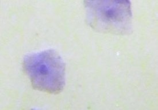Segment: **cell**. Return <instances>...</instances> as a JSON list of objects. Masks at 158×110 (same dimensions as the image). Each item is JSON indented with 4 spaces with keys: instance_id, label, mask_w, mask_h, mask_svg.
Returning <instances> with one entry per match:
<instances>
[{
    "instance_id": "1",
    "label": "cell",
    "mask_w": 158,
    "mask_h": 110,
    "mask_svg": "<svg viewBox=\"0 0 158 110\" xmlns=\"http://www.w3.org/2000/svg\"><path fill=\"white\" fill-rule=\"evenodd\" d=\"M23 65L34 89L57 94L64 88L65 64L55 50L46 49L28 54Z\"/></svg>"
},
{
    "instance_id": "2",
    "label": "cell",
    "mask_w": 158,
    "mask_h": 110,
    "mask_svg": "<svg viewBox=\"0 0 158 110\" xmlns=\"http://www.w3.org/2000/svg\"><path fill=\"white\" fill-rule=\"evenodd\" d=\"M89 24L97 31L125 35L132 28V13L129 1L85 2Z\"/></svg>"
}]
</instances>
